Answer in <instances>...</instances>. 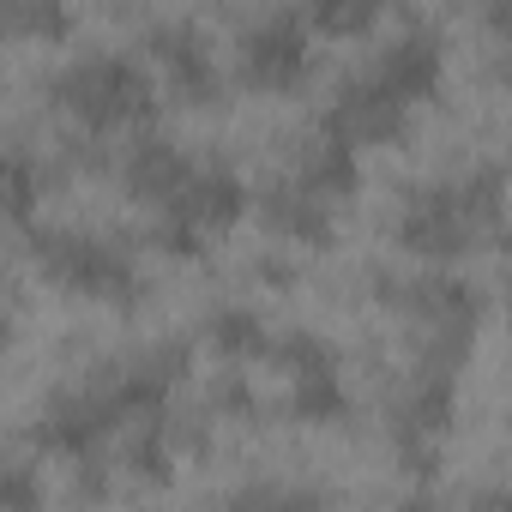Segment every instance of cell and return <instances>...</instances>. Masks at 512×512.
Instances as JSON below:
<instances>
[{
    "mask_svg": "<svg viewBox=\"0 0 512 512\" xmlns=\"http://www.w3.org/2000/svg\"><path fill=\"white\" fill-rule=\"evenodd\" d=\"M494 79L512 91V37H500V55H494Z\"/></svg>",
    "mask_w": 512,
    "mask_h": 512,
    "instance_id": "24",
    "label": "cell"
},
{
    "mask_svg": "<svg viewBox=\"0 0 512 512\" xmlns=\"http://www.w3.org/2000/svg\"><path fill=\"white\" fill-rule=\"evenodd\" d=\"M43 500H49V488L37 482V464L13 458L7 470H0V506H7V512H37Z\"/></svg>",
    "mask_w": 512,
    "mask_h": 512,
    "instance_id": "21",
    "label": "cell"
},
{
    "mask_svg": "<svg viewBox=\"0 0 512 512\" xmlns=\"http://www.w3.org/2000/svg\"><path fill=\"white\" fill-rule=\"evenodd\" d=\"M392 241L422 266H458L476 247H488L470 199L458 181H416L392 205Z\"/></svg>",
    "mask_w": 512,
    "mask_h": 512,
    "instance_id": "7",
    "label": "cell"
},
{
    "mask_svg": "<svg viewBox=\"0 0 512 512\" xmlns=\"http://www.w3.org/2000/svg\"><path fill=\"white\" fill-rule=\"evenodd\" d=\"M49 109L85 133H121V127H151L157 121V79L145 73V61L133 55H115V49H91L79 55L73 67H61L49 85H43Z\"/></svg>",
    "mask_w": 512,
    "mask_h": 512,
    "instance_id": "2",
    "label": "cell"
},
{
    "mask_svg": "<svg viewBox=\"0 0 512 512\" xmlns=\"http://www.w3.org/2000/svg\"><path fill=\"white\" fill-rule=\"evenodd\" d=\"M386 13H392V0H308V25L320 37H338V43L368 37Z\"/></svg>",
    "mask_w": 512,
    "mask_h": 512,
    "instance_id": "18",
    "label": "cell"
},
{
    "mask_svg": "<svg viewBox=\"0 0 512 512\" xmlns=\"http://www.w3.org/2000/svg\"><path fill=\"white\" fill-rule=\"evenodd\" d=\"M217 422H241V428H253V422H260L266 416V398L260 392H253V380L229 362L223 374H217V386H211V404H205Z\"/></svg>",
    "mask_w": 512,
    "mask_h": 512,
    "instance_id": "20",
    "label": "cell"
},
{
    "mask_svg": "<svg viewBox=\"0 0 512 512\" xmlns=\"http://www.w3.org/2000/svg\"><path fill=\"white\" fill-rule=\"evenodd\" d=\"M470 500H476V506H512V488H476Z\"/></svg>",
    "mask_w": 512,
    "mask_h": 512,
    "instance_id": "25",
    "label": "cell"
},
{
    "mask_svg": "<svg viewBox=\"0 0 512 512\" xmlns=\"http://www.w3.org/2000/svg\"><path fill=\"white\" fill-rule=\"evenodd\" d=\"M284 175H290V181H302L308 193H320V199L344 205V199H356V187H362V145H350L344 133L320 127L314 139H302V145H296V157H290V169H284Z\"/></svg>",
    "mask_w": 512,
    "mask_h": 512,
    "instance_id": "15",
    "label": "cell"
},
{
    "mask_svg": "<svg viewBox=\"0 0 512 512\" xmlns=\"http://www.w3.org/2000/svg\"><path fill=\"white\" fill-rule=\"evenodd\" d=\"M260 217H266V229L278 235V241H290V247H332L338 241V205L332 199H320V193H308L302 181H290V175H278L266 193H260Z\"/></svg>",
    "mask_w": 512,
    "mask_h": 512,
    "instance_id": "14",
    "label": "cell"
},
{
    "mask_svg": "<svg viewBox=\"0 0 512 512\" xmlns=\"http://www.w3.org/2000/svg\"><path fill=\"white\" fill-rule=\"evenodd\" d=\"M374 302H386L404 326H410V350L428 368H464V356L476 350L482 332V290L446 266H428L416 278H392L374 272Z\"/></svg>",
    "mask_w": 512,
    "mask_h": 512,
    "instance_id": "1",
    "label": "cell"
},
{
    "mask_svg": "<svg viewBox=\"0 0 512 512\" xmlns=\"http://www.w3.org/2000/svg\"><path fill=\"white\" fill-rule=\"evenodd\" d=\"M320 127L344 133L350 145H392V139H404V127H410V109H404L398 97H386V91H380L368 73H350V79L332 91V103H326Z\"/></svg>",
    "mask_w": 512,
    "mask_h": 512,
    "instance_id": "12",
    "label": "cell"
},
{
    "mask_svg": "<svg viewBox=\"0 0 512 512\" xmlns=\"http://www.w3.org/2000/svg\"><path fill=\"white\" fill-rule=\"evenodd\" d=\"M247 211V181L235 163L223 157H193L181 193L157 211L151 223V247L169 253V260H205L211 241H223Z\"/></svg>",
    "mask_w": 512,
    "mask_h": 512,
    "instance_id": "4",
    "label": "cell"
},
{
    "mask_svg": "<svg viewBox=\"0 0 512 512\" xmlns=\"http://www.w3.org/2000/svg\"><path fill=\"white\" fill-rule=\"evenodd\" d=\"M476 7H482V19H488L494 37H512V0H476Z\"/></svg>",
    "mask_w": 512,
    "mask_h": 512,
    "instance_id": "23",
    "label": "cell"
},
{
    "mask_svg": "<svg viewBox=\"0 0 512 512\" xmlns=\"http://www.w3.org/2000/svg\"><path fill=\"white\" fill-rule=\"evenodd\" d=\"M506 320H512V266H506Z\"/></svg>",
    "mask_w": 512,
    "mask_h": 512,
    "instance_id": "26",
    "label": "cell"
},
{
    "mask_svg": "<svg viewBox=\"0 0 512 512\" xmlns=\"http://www.w3.org/2000/svg\"><path fill=\"white\" fill-rule=\"evenodd\" d=\"M368 79H374L386 97H398L404 109H416V103L440 97V79H446V43H440L428 25H410V31H398V37L374 55Z\"/></svg>",
    "mask_w": 512,
    "mask_h": 512,
    "instance_id": "11",
    "label": "cell"
},
{
    "mask_svg": "<svg viewBox=\"0 0 512 512\" xmlns=\"http://www.w3.org/2000/svg\"><path fill=\"white\" fill-rule=\"evenodd\" d=\"M253 278H260V284H272V290H296V266H290V260H278V253H266V260H253Z\"/></svg>",
    "mask_w": 512,
    "mask_h": 512,
    "instance_id": "22",
    "label": "cell"
},
{
    "mask_svg": "<svg viewBox=\"0 0 512 512\" xmlns=\"http://www.w3.org/2000/svg\"><path fill=\"white\" fill-rule=\"evenodd\" d=\"M205 344H211L217 362H235V368H253V362H266V356L278 350L266 314L247 308V302H217V308L205 314Z\"/></svg>",
    "mask_w": 512,
    "mask_h": 512,
    "instance_id": "16",
    "label": "cell"
},
{
    "mask_svg": "<svg viewBox=\"0 0 512 512\" xmlns=\"http://www.w3.org/2000/svg\"><path fill=\"white\" fill-rule=\"evenodd\" d=\"M7 31L19 43H61L73 37V0H7Z\"/></svg>",
    "mask_w": 512,
    "mask_h": 512,
    "instance_id": "19",
    "label": "cell"
},
{
    "mask_svg": "<svg viewBox=\"0 0 512 512\" xmlns=\"http://www.w3.org/2000/svg\"><path fill=\"white\" fill-rule=\"evenodd\" d=\"M235 79H241V91H260V97L302 91L314 79V31L296 13L253 19L235 43Z\"/></svg>",
    "mask_w": 512,
    "mask_h": 512,
    "instance_id": "9",
    "label": "cell"
},
{
    "mask_svg": "<svg viewBox=\"0 0 512 512\" xmlns=\"http://www.w3.org/2000/svg\"><path fill=\"white\" fill-rule=\"evenodd\" d=\"M187 169H193V157H187L175 139H163V133H139V139L121 151V163H115L121 193H127L133 205H151V211H163V205L181 193Z\"/></svg>",
    "mask_w": 512,
    "mask_h": 512,
    "instance_id": "13",
    "label": "cell"
},
{
    "mask_svg": "<svg viewBox=\"0 0 512 512\" xmlns=\"http://www.w3.org/2000/svg\"><path fill=\"white\" fill-rule=\"evenodd\" d=\"M61 175H67V169H61L55 157H37L25 139H13V145H7V169H0V181H7V217H13L19 229H31L43 193H49Z\"/></svg>",
    "mask_w": 512,
    "mask_h": 512,
    "instance_id": "17",
    "label": "cell"
},
{
    "mask_svg": "<svg viewBox=\"0 0 512 512\" xmlns=\"http://www.w3.org/2000/svg\"><path fill=\"white\" fill-rule=\"evenodd\" d=\"M145 55H151V67H157V79L169 85L175 103H187V109H217V103L229 97V79H223V67H217V49H211V37H205L199 25H187V19H157V25L145 31Z\"/></svg>",
    "mask_w": 512,
    "mask_h": 512,
    "instance_id": "10",
    "label": "cell"
},
{
    "mask_svg": "<svg viewBox=\"0 0 512 512\" xmlns=\"http://www.w3.org/2000/svg\"><path fill=\"white\" fill-rule=\"evenodd\" d=\"M272 362L284 374V410H290V422H302V428H338L350 416V392H344L338 350L320 332L296 326L290 338H278Z\"/></svg>",
    "mask_w": 512,
    "mask_h": 512,
    "instance_id": "8",
    "label": "cell"
},
{
    "mask_svg": "<svg viewBox=\"0 0 512 512\" xmlns=\"http://www.w3.org/2000/svg\"><path fill=\"white\" fill-rule=\"evenodd\" d=\"M121 428H133V410H127V398L115 386V368L103 362L97 374H85V380L43 398V410L31 422V440H37V452H49L61 464H85V458H103V446Z\"/></svg>",
    "mask_w": 512,
    "mask_h": 512,
    "instance_id": "5",
    "label": "cell"
},
{
    "mask_svg": "<svg viewBox=\"0 0 512 512\" xmlns=\"http://www.w3.org/2000/svg\"><path fill=\"white\" fill-rule=\"evenodd\" d=\"M452 422H458V374L416 362L386 404V440L398 452V470L422 482L440 476V440L452 434Z\"/></svg>",
    "mask_w": 512,
    "mask_h": 512,
    "instance_id": "6",
    "label": "cell"
},
{
    "mask_svg": "<svg viewBox=\"0 0 512 512\" xmlns=\"http://www.w3.org/2000/svg\"><path fill=\"white\" fill-rule=\"evenodd\" d=\"M31 260L43 284L97 302V308H139L145 302V272L127 253V241L97 235V229H67V223H31Z\"/></svg>",
    "mask_w": 512,
    "mask_h": 512,
    "instance_id": "3",
    "label": "cell"
}]
</instances>
